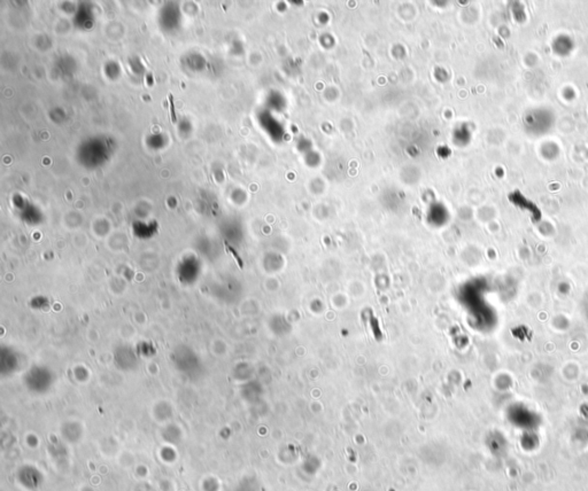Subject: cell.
Returning a JSON list of instances; mask_svg holds the SVG:
<instances>
[{"instance_id": "obj_1", "label": "cell", "mask_w": 588, "mask_h": 491, "mask_svg": "<svg viewBox=\"0 0 588 491\" xmlns=\"http://www.w3.org/2000/svg\"><path fill=\"white\" fill-rule=\"evenodd\" d=\"M168 98H169V105H170V118H171V122H172V123H176V122H177V117H176L175 104H173V97H172V94H171V93L168 94Z\"/></svg>"}]
</instances>
